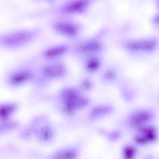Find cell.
<instances>
[{"label":"cell","mask_w":159,"mask_h":159,"mask_svg":"<svg viewBox=\"0 0 159 159\" xmlns=\"http://www.w3.org/2000/svg\"><path fill=\"white\" fill-rule=\"evenodd\" d=\"M62 101L66 112L70 115L74 114L76 110L83 108L89 103V99L76 85H65L57 94Z\"/></svg>","instance_id":"8992f818"},{"label":"cell","mask_w":159,"mask_h":159,"mask_svg":"<svg viewBox=\"0 0 159 159\" xmlns=\"http://www.w3.org/2000/svg\"><path fill=\"white\" fill-rule=\"evenodd\" d=\"M120 136V133L117 131H115L111 133L110 136L109 138L112 141H115L118 139Z\"/></svg>","instance_id":"44dd1931"},{"label":"cell","mask_w":159,"mask_h":159,"mask_svg":"<svg viewBox=\"0 0 159 159\" xmlns=\"http://www.w3.org/2000/svg\"><path fill=\"white\" fill-rule=\"evenodd\" d=\"M49 27L56 36L74 42L82 37L84 26L82 22L74 18L58 16L50 22Z\"/></svg>","instance_id":"5b68a950"},{"label":"cell","mask_w":159,"mask_h":159,"mask_svg":"<svg viewBox=\"0 0 159 159\" xmlns=\"http://www.w3.org/2000/svg\"><path fill=\"white\" fill-rule=\"evenodd\" d=\"M152 25L155 28L159 29V11H157L151 19Z\"/></svg>","instance_id":"ffe728a7"},{"label":"cell","mask_w":159,"mask_h":159,"mask_svg":"<svg viewBox=\"0 0 159 159\" xmlns=\"http://www.w3.org/2000/svg\"><path fill=\"white\" fill-rule=\"evenodd\" d=\"M77 154V152L75 149L68 148L57 152L54 157L58 159H73L76 157Z\"/></svg>","instance_id":"ac0fdd59"},{"label":"cell","mask_w":159,"mask_h":159,"mask_svg":"<svg viewBox=\"0 0 159 159\" xmlns=\"http://www.w3.org/2000/svg\"><path fill=\"white\" fill-rule=\"evenodd\" d=\"M98 75L99 81L105 85L117 83L120 77L119 68L115 65L104 66Z\"/></svg>","instance_id":"4fadbf2b"},{"label":"cell","mask_w":159,"mask_h":159,"mask_svg":"<svg viewBox=\"0 0 159 159\" xmlns=\"http://www.w3.org/2000/svg\"><path fill=\"white\" fill-rule=\"evenodd\" d=\"M116 45L126 53L131 56L150 54L159 46V39L155 37L146 38H123L118 40Z\"/></svg>","instance_id":"52a82bcc"},{"label":"cell","mask_w":159,"mask_h":159,"mask_svg":"<svg viewBox=\"0 0 159 159\" xmlns=\"http://www.w3.org/2000/svg\"><path fill=\"white\" fill-rule=\"evenodd\" d=\"M39 135L40 139L43 142L48 141L52 136V129L48 126H43L39 129Z\"/></svg>","instance_id":"d6986e66"},{"label":"cell","mask_w":159,"mask_h":159,"mask_svg":"<svg viewBox=\"0 0 159 159\" xmlns=\"http://www.w3.org/2000/svg\"><path fill=\"white\" fill-rule=\"evenodd\" d=\"M71 42H60L52 43L42 48L35 55L39 62H46L65 59L70 55Z\"/></svg>","instance_id":"9c48e42d"},{"label":"cell","mask_w":159,"mask_h":159,"mask_svg":"<svg viewBox=\"0 0 159 159\" xmlns=\"http://www.w3.org/2000/svg\"><path fill=\"white\" fill-rule=\"evenodd\" d=\"M16 106L11 103L3 104L0 106V116L1 119L7 120L15 111Z\"/></svg>","instance_id":"2e32d148"},{"label":"cell","mask_w":159,"mask_h":159,"mask_svg":"<svg viewBox=\"0 0 159 159\" xmlns=\"http://www.w3.org/2000/svg\"><path fill=\"white\" fill-rule=\"evenodd\" d=\"M41 28L34 27L12 30L0 34V48L5 51L21 50L31 45L41 37Z\"/></svg>","instance_id":"3957f363"},{"label":"cell","mask_w":159,"mask_h":159,"mask_svg":"<svg viewBox=\"0 0 159 159\" xmlns=\"http://www.w3.org/2000/svg\"><path fill=\"white\" fill-rule=\"evenodd\" d=\"M76 85L84 93L91 91L93 89L95 83L92 76L85 74L79 79Z\"/></svg>","instance_id":"5bb4252c"},{"label":"cell","mask_w":159,"mask_h":159,"mask_svg":"<svg viewBox=\"0 0 159 159\" xmlns=\"http://www.w3.org/2000/svg\"><path fill=\"white\" fill-rule=\"evenodd\" d=\"M112 108L107 105H101L93 107L91 111L89 116L92 119H95L110 113Z\"/></svg>","instance_id":"9a60e30c"},{"label":"cell","mask_w":159,"mask_h":159,"mask_svg":"<svg viewBox=\"0 0 159 159\" xmlns=\"http://www.w3.org/2000/svg\"><path fill=\"white\" fill-rule=\"evenodd\" d=\"M79 61L85 74L92 76L98 74L104 67L103 55L89 56Z\"/></svg>","instance_id":"7c38bea8"},{"label":"cell","mask_w":159,"mask_h":159,"mask_svg":"<svg viewBox=\"0 0 159 159\" xmlns=\"http://www.w3.org/2000/svg\"><path fill=\"white\" fill-rule=\"evenodd\" d=\"M109 30L107 26H103L93 34L81 37L71 42L70 55L79 61L89 56L103 55L107 50L104 40Z\"/></svg>","instance_id":"7a4b0ae2"},{"label":"cell","mask_w":159,"mask_h":159,"mask_svg":"<svg viewBox=\"0 0 159 159\" xmlns=\"http://www.w3.org/2000/svg\"><path fill=\"white\" fill-rule=\"evenodd\" d=\"M133 139L138 146H145L154 143L158 139V132L157 127L152 123L134 130Z\"/></svg>","instance_id":"30bf717a"},{"label":"cell","mask_w":159,"mask_h":159,"mask_svg":"<svg viewBox=\"0 0 159 159\" xmlns=\"http://www.w3.org/2000/svg\"><path fill=\"white\" fill-rule=\"evenodd\" d=\"M128 144L125 145L122 150L123 156L126 159H133L137 157L138 150L137 145Z\"/></svg>","instance_id":"e0dca14e"},{"label":"cell","mask_w":159,"mask_h":159,"mask_svg":"<svg viewBox=\"0 0 159 159\" xmlns=\"http://www.w3.org/2000/svg\"><path fill=\"white\" fill-rule=\"evenodd\" d=\"M154 4L157 11H159V0H154Z\"/></svg>","instance_id":"7402d4cb"},{"label":"cell","mask_w":159,"mask_h":159,"mask_svg":"<svg viewBox=\"0 0 159 159\" xmlns=\"http://www.w3.org/2000/svg\"><path fill=\"white\" fill-rule=\"evenodd\" d=\"M69 66L65 59L46 62H39L37 74L32 86L44 89L52 83L63 81L69 75Z\"/></svg>","instance_id":"277c9868"},{"label":"cell","mask_w":159,"mask_h":159,"mask_svg":"<svg viewBox=\"0 0 159 159\" xmlns=\"http://www.w3.org/2000/svg\"><path fill=\"white\" fill-rule=\"evenodd\" d=\"M39 61L35 55L25 58L10 66L4 72L3 84L12 89L32 86L36 77Z\"/></svg>","instance_id":"6da1fadb"},{"label":"cell","mask_w":159,"mask_h":159,"mask_svg":"<svg viewBox=\"0 0 159 159\" xmlns=\"http://www.w3.org/2000/svg\"><path fill=\"white\" fill-rule=\"evenodd\" d=\"M99 0H64L53 12L56 16L74 18L88 15L93 6Z\"/></svg>","instance_id":"ba28073f"},{"label":"cell","mask_w":159,"mask_h":159,"mask_svg":"<svg viewBox=\"0 0 159 159\" xmlns=\"http://www.w3.org/2000/svg\"><path fill=\"white\" fill-rule=\"evenodd\" d=\"M47 1H48V2H50V3H52V2L53 1V0H46Z\"/></svg>","instance_id":"603a6c76"},{"label":"cell","mask_w":159,"mask_h":159,"mask_svg":"<svg viewBox=\"0 0 159 159\" xmlns=\"http://www.w3.org/2000/svg\"><path fill=\"white\" fill-rule=\"evenodd\" d=\"M155 116L152 110L148 108L139 109L129 115L127 122L129 126L134 130L152 123Z\"/></svg>","instance_id":"8fae6325"}]
</instances>
